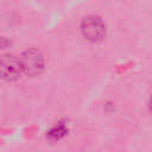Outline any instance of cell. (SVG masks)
Returning <instances> with one entry per match:
<instances>
[{
	"instance_id": "5",
	"label": "cell",
	"mask_w": 152,
	"mask_h": 152,
	"mask_svg": "<svg viewBox=\"0 0 152 152\" xmlns=\"http://www.w3.org/2000/svg\"><path fill=\"white\" fill-rule=\"evenodd\" d=\"M150 110H151V113H152V96H151V99H150Z\"/></svg>"
},
{
	"instance_id": "3",
	"label": "cell",
	"mask_w": 152,
	"mask_h": 152,
	"mask_svg": "<svg viewBox=\"0 0 152 152\" xmlns=\"http://www.w3.org/2000/svg\"><path fill=\"white\" fill-rule=\"evenodd\" d=\"M21 65L19 59H17L13 55H4L1 58V75L6 81H14L20 76Z\"/></svg>"
},
{
	"instance_id": "4",
	"label": "cell",
	"mask_w": 152,
	"mask_h": 152,
	"mask_svg": "<svg viewBox=\"0 0 152 152\" xmlns=\"http://www.w3.org/2000/svg\"><path fill=\"white\" fill-rule=\"evenodd\" d=\"M64 133H65V129H64V128H62V127L58 125V126H56V127H55V128L49 133V135L53 137L55 139H58V138H59V137H62Z\"/></svg>"
},
{
	"instance_id": "2",
	"label": "cell",
	"mask_w": 152,
	"mask_h": 152,
	"mask_svg": "<svg viewBox=\"0 0 152 152\" xmlns=\"http://www.w3.org/2000/svg\"><path fill=\"white\" fill-rule=\"evenodd\" d=\"M81 31L89 42H100L104 36V24L100 18L90 15L82 20Z\"/></svg>"
},
{
	"instance_id": "1",
	"label": "cell",
	"mask_w": 152,
	"mask_h": 152,
	"mask_svg": "<svg viewBox=\"0 0 152 152\" xmlns=\"http://www.w3.org/2000/svg\"><path fill=\"white\" fill-rule=\"evenodd\" d=\"M19 62L23 72L27 76H37L44 69V58L36 49H28L24 51L19 58Z\"/></svg>"
}]
</instances>
